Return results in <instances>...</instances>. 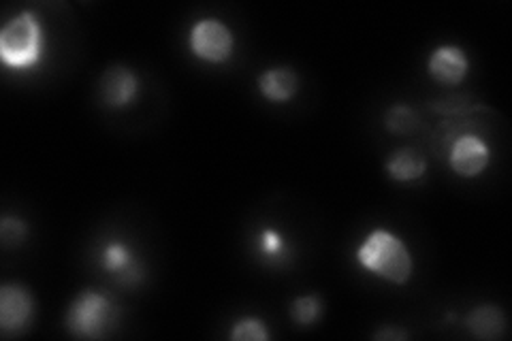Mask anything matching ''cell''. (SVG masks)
I'll return each instance as SVG.
<instances>
[{"instance_id":"obj_5","label":"cell","mask_w":512,"mask_h":341,"mask_svg":"<svg viewBox=\"0 0 512 341\" xmlns=\"http://www.w3.org/2000/svg\"><path fill=\"white\" fill-rule=\"evenodd\" d=\"M101 269L122 286H135L143 280L146 269L135 250L122 239H107L99 252Z\"/></svg>"},{"instance_id":"obj_17","label":"cell","mask_w":512,"mask_h":341,"mask_svg":"<svg viewBox=\"0 0 512 341\" xmlns=\"http://www.w3.org/2000/svg\"><path fill=\"white\" fill-rule=\"evenodd\" d=\"M26 235H28V226L24 220L5 216L3 222H0V237H3V246H7V248L20 246V243L26 239Z\"/></svg>"},{"instance_id":"obj_10","label":"cell","mask_w":512,"mask_h":341,"mask_svg":"<svg viewBox=\"0 0 512 341\" xmlns=\"http://www.w3.org/2000/svg\"><path fill=\"white\" fill-rule=\"evenodd\" d=\"M254 254L267 267H286L293 261V241L276 226H263L254 237Z\"/></svg>"},{"instance_id":"obj_6","label":"cell","mask_w":512,"mask_h":341,"mask_svg":"<svg viewBox=\"0 0 512 341\" xmlns=\"http://www.w3.org/2000/svg\"><path fill=\"white\" fill-rule=\"evenodd\" d=\"M35 316V299L24 286L5 284L0 288V329L5 335L24 331Z\"/></svg>"},{"instance_id":"obj_13","label":"cell","mask_w":512,"mask_h":341,"mask_svg":"<svg viewBox=\"0 0 512 341\" xmlns=\"http://www.w3.org/2000/svg\"><path fill=\"white\" fill-rule=\"evenodd\" d=\"M427 173L425 158L410 148L397 150L387 160V175L395 182H416Z\"/></svg>"},{"instance_id":"obj_11","label":"cell","mask_w":512,"mask_h":341,"mask_svg":"<svg viewBox=\"0 0 512 341\" xmlns=\"http://www.w3.org/2000/svg\"><path fill=\"white\" fill-rule=\"evenodd\" d=\"M259 90L267 101L282 105L295 99V94L299 90V77L288 67L267 69L259 75Z\"/></svg>"},{"instance_id":"obj_12","label":"cell","mask_w":512,"mask_h":341,"mask_svg":"<svg viewBox=\"0 0 512 341\" xmlns=\"http://www.w3.org/2000/svg\"><path fill=\"white\" fill-rule=\"evenodd\" d=\"M466 327L478 339H498L506 329V318L500 307L478 305L466 316Z\"/></svg>"},{"instance_id":"obj_7","label":"cell","mask_w":512,"mask_h":341,"mask_svg":"<svg viewBox=\"0 0 512 341\" xmlns=\"http://www.w3.org/2000/svg\"><path fill=\"white\" fill-rule=\"evenodd\" d=\"M491 160V150L489 145L476 137V135H461L451 148V154H448V162H451V169L459 177H478L489 167Z\"/></svg>"},{"instance_id":"obj_14","label":"cell","mask_w":512,"mask_h":341,"mask_svg":"<svg viewBox=\"0 0 512 341\" xmlns=\"http://www.w3.org/2000/svg\"><path fill=\"white\" fill-rule=\"evenodd\" d=\"M320 314H323V303L316 295L297 297L291 305V316L299 327H312L314 322H318Z\"/></svg>"},{"instance_id":"obj_9","label":"cell","mask_w":512,"mask_h":341,"mask_svg":"<svg viewBox=\"0 0 512 341\" xmlns=\"http://www.w3.org/2000/svg\"><path fill=\"white\" fill-rule=\"evenodd\" d=\"M139 94V79L126 67H111L101 79V99L109 109H126Z\"/></svg>"},{"instance_id":"obj_8","label":"cell","mask_w":512,"mask_h":341,"mask_svg":"<svg viewBox=\"0 0 512 341\" xmlns=\"http://www.w3.org/2000/svg\"><path fill=\"white\" fill-rule=\"evenodd\" d=\"M427 71L442 86H457L466 79L470 71V60L466 52L457 45H442L431 52L427 60Z\"/></svg>"},{"instance_id":"obj_1","label":"cell","mask_w":512,"mask_h":341,"mask_svg":"<svg viewBox=\"0 0 512 341\" xmlns=\"http://www.w3.org/2000/svg\"><path fill=\"white\" fill-rule=\"evenodd\" d=\"M357 263L391 284H406L414 273V261L404 239L387 229H376L357 248Z\"/></svg>"},{"instance_id":"obj_15","label":"cell","mask_w":512,"mask_h":341,"mask_svg":"<svg viewBox=\"0 0 512 341\" xmlns=\"http://www.w3.org/2000/svg\"><path fill=\"white\" fill-rule=\"evenodd\" d=\"M384 124H387L389 131L395 135H408L414 131L416 126H419V118H416V113L410 107L395 105L387 111Z\"/></svg>"},{"instance_id":"obj_18","label":"cell","mask_w":512,"mask_h":341,"mask_svg":"<svg viewBox=\"0 0 512 341\" xmlns=\"http://www.w3.org/2000/svg\"><path fill=\"white\" fill-rule=\"evenodd\" d=\"M374 337L376 339H406L408 335L402 331H382V333H376Z\"/></svg>"},{"instance_id":"obj_16","label":"cell","mask_w":512,"mask_h":341,"mask_svg":"<svg viewBox=\"0 0 512 341\" xmlns=\"http://www.w3.org/2000/svg\"><path fill=\"white\" fill-rule=\"evenodd\" d=\"M231 339L233 341H267L269 333H267L265 322L261 318L246 316L233 324Z\"/></svg>"},{"instance_id":"obj_2","label":"cell","mask_w":512,"mask_h":341,"mask_svg":"<svg viewBox=\"0 0 512 341\" xmlns=\"http://www.w3.org/2000/svg\"><path fill=\"white\" fill-rule=\"evenodd\" d=\"M45 32L35 11H22L0 30V60L9 71H32L41 64Z\"/></svg>"},{"instance_id":"obj_4","label":"cell","mask_w":512,"mask_h":341,"mask_svg":"<svg viewBox=\"0 0 512 341\" xmlns=\"http://www.w3.org/2000/svg\"><path fill=\"white\" fill-rule=\"evenodd\" d=\"M188 47L203 62L224 64L233 56V32L220 20L205 18L190 28Z\"/></svg>"},{"instance_id":"obj_3","label":"cell","mask_w":512,"mask_h":341,"mask_svg":"<svg viewBox=\"0 0 512 341\" xmlns=\"http://www.w3.org/2000/svg\"><path fill=\"white\" fill-rule=\"evenodd\" d=\"M118 322V305L105 292L82 290L67 310V331L75 337L101 339Z\"/></svg>"}]
</instances>
